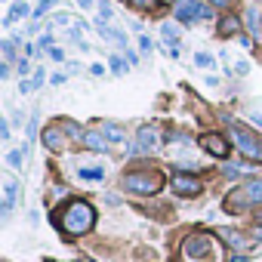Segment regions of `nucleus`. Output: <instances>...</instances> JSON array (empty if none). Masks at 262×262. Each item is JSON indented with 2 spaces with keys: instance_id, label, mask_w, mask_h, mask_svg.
Returning a JSON list of instances; mask_svg holds the SVG:
<instances>
[{
  "instance_id": "f257e3e1",
  "label": "nucleus",
  "mask_w": 262,
  "mask_h": 262,
  "mask_svg": "<svg viewBox=\"0 0 262 262\" xmlns=\"http://www.w3.org/2000/svg\"><path fill=\"white\" fill-rule=\"evenodd\" d=\"M56 222L65 234H86L96 222V210L86 201H71V204H65L62 213H56Z\"/></svg>"
},
{
  "instance_id": "f03ea898",
  "label": "nucleus",
  "mask_w": 262,
  "mask_h": 262,
  "mask_svg": "<svg viewBox=\"0 0 262 262\" xmlns=\"http://www.w3.org/2000/svg\"><path fill=\"white\" fill-rule=\"evenodd\" d=\"M182 256H185L188 262H216V259H219V244H216L213 234L198 231V234H191V237L182 244Z\"/></svg>"
},
{
  "instance_id": "7ed1b4c3",
  "label": "nucleus",
  "mask_w": 262,
  "mask_h": 262,
  "mask_svg": "<svg viewBox=\"0 0 262 262\" xmlns=\"http://www.w3.org/2000/svg\"><path fill=\"white\" fill-rule=\"evenodd\" d=\"M164 185V176L155 170H139V173H126L123 176V188L133 194H158Z\"/></svg>"
},
{
  "instance_id": "20e7f679",
  "label": "nucleus",
  "mask_w": 262,
  "mask_h": 262,
  "mask_svg": "<svg viewBox=\"0 0 262 262\" xmlns=\"http://www.w3.org/2000/svg\"><path fill=\"white\" fill-rule=\"evenodd\" d=\"M173 16L179 22H207L210 19V7H204L201 0H176Z\"/></svg>"
},
{
  "instance_id": "39448f33",
  "label": "nucleus",
  "mask_w": 262,
  "mask_h": 262,
  "mask_svg": "<svg viewBox=\"0 0 262 262\" xmlns=\"http://www.w3.org/2000/svg\"><path fill=\"white\" fill-rule=\"evenodd\" d=\"M231 139L237 142V148L247 155V158H253V161H262V142L253 136V133H247V129H231Z\"/></svg>"
},
{
  "instance_id": "423d86ee",
  "label": "nucleus",
  "mask_w": 262,
  "mask_h": 262,
  "mask_svg": "<svg viewBox=\"0 0 262 262\" xmlns=\"http://www.w3.org/2000/svg\"><path fill=\"white\" fill-rule=\"evenodd\" d=\"M173 191L176 194H182V198H191V194H198L201 191V182L194 179V176H185V173H173Z\"/></svg>"
},
{
  "instance_id": "0eeeda50",
  "label": "nucleus",
  "mask_w": 262,
  "mask_h": 262,
  "mask_svg": "<svg viewBox=\"0 0 262 262\" xmlns=\"http://www.w3.org/2000/svg\"><path fill=\"white\" fill-rule=\"evenodd\" d=\"M201 145H204L213 158H225V155H228V142H225L219 133H207V136H201Z\"/></svg>"
},
{
  "instance_id": "6e6552de",
  "label": "nucleus",
  "mask_w": 262,
  "mask_h": 262,
  "mask_svg": "<svg viewBox=\"0 0 262 262\" xmlns=\"http://www.w3.org/2000/svg\"><path fill=\"white\" fill-rule=\"evenodd\" d=\"M83 145L90 148V151H108V139H105V133H99V129H83Z\"/></svg>"
},
{
  "instance_id": "1a4fd4ad",
  "label": "nucleus",
  "mask_w": 262,
  "mask_h": 262,
  "mask_svg": "<svg viewBox=\"0 0 262 262\" xmlns=\"http://www.w3.org/2000/svg\"><path fill=\"white\" fill-rule=\"evenodd\" d=\"M155 148H158V126H142L136 151H155Z\"/></svg>"
},
{
  "instance_id": "9d476101",
  "label": "nucleus",
  "mask_w": 262,
  "mask_h": 262,
  "mask_svg": "<svg viewBox=\"0 0 262 262\" xmlns=\"http://www.w3.org/2000/svg\"><path fill=\"white\" fill-rule=\"evenodd\" d=\"M43 145H47L50 151H62V148H65V136L59 133L56 126H47V129H43Z\"/></svg>"
},
{
  "instance_id": "9b49d317",
  "label": "nucleus",
  "mask_w": 262,
  "mask_h": 262,
  "mask_svg": "<svg viewBox=\"0 0 262 262\" xmlns=\"http://www.w3.org/2000/svg\"><path fill=\"white\" fill-rule=\"evenodd\" d=\"M96 28H99V34H102L105 40H111V43H117V47H126V34H123V31L108 28V25H96Z\"/></svg>"
},
{
  "instance_id": "f8f14e48",
  "label": "nucleus",
  "mask_w": 262,
  "mask_h": 262,
  "mask_svg": "<svg viewBox=\"0 0 262 262\" xmlns=\"http://www.w3.org/2000/svg\"><path fill=\"white\" fill-rule=\"evenodd\" d=\"M247 204H262V179H253L250 185H244Z\"/></svg>"
},
{
  "instance_id": "ddd939ff",
  "label": "nucleus",
  "mask_w": 262,
  "mask_h": 262,
  "mask_svg": "<svg viewBox=\"0 0 262 262\" xmlns=\"http://www.w3.org/2000/svg\"><path fill=\"white\" fill-rule=\"evenodd\" d=\"M77 176L86 179V182H102V179H105V170H102V167H80Z\"/></svg>"
},
{
  "instance_id": "4468645a",
  "label": "nucleus",
  "mask_w": 262,
  "mask_h": 262,
  "mask_svg": "<svg viewBox=\"0 0 262 262\" xmlns=\"http://www.w3.org/2000/svg\"><path fill=\"white\" fill-rule=\"evenodd\" d=\"M22 16H28V4H25V0H19V4H13V10L7 13V25H13V22H19Z\"/></svg>"
},
{
  "instance_id": "2eb2a0df",
  "label": "nucleus",
  "mask_w": 262,
  "mask_h": 262,
  "mask_svg": "<svg viewBox=\"0 0 262 262\" xmlns=\"http://www.w3.org/2000/svg\"><path fill=\"white\" fill-rule=\"evenodd\" d=\"M219 31H222V34H234V31H241V19H237V16H222Z\"/></svg>"
},
{
  "instance_id": "dca6fc26",
  "label": "nucleus",
  "mask_w": 262,
  "mask_h": 262,
  "mask_svg": "<svg viewBox=\"0 0 262 262\" xmlns=\"http://www.w3.org/2000/svg\"><path fill=\"white\" fill-rule=\"evenodd\" d=\"M102 133H105L108 142H123V129L114 126V123H105V126H102Z\"/></svg>"
},
{
  "instance_id": "f3484780",
  "label": "nucleus",
  "mask_w": 262,
  "mask_h": 262,
  "mask_svg": "<svg viewBox=\"0 0 262 262\" xmlns=\"http://www.w3.org/2000/svg\"><path fill=\"white\" fill-rule=\"evenodd\" d=\"M222 237H225V241H231V247H237V250H241V247H247V241H244L237 231H228V228H222Z\"/></svg>"
},
{
  "instance_id": "a211bd4d",
  "label": "nucleus",
  "mask_w": 262,
  "mask_h": 262,
  "mask_svg": "<svg viewBox=\"0 0 262 262\" xmlns=\"http://www.w3.org/2000/svg\"><path fill=\"white\" fill-rule=\"evenodd\" d=\"M161 31H164V40H173V43H176V40H179V28H176V25H173V22H167V25H164V28H161Z\"/></svg>"
},
{
  "instance_id": "6ab92c4d",
  "label": "nucleus",
  "mask_w": 262,
  "mask_h": 262,
  "mask_svg": "<svg viewBox=\"0 0 262 262\" xmlns=\"http://www.w3.org/2000/svg\"><path fill=\"white\" fill-rule=\"evenodd\" d=\"M194 65H201V68H213V56H207V53H198V56H194Z\"/></svg>"
},
{
  "instance_id": "aec40b11",
  "label": "nucleus",
  "mask_w": 262,
  "mask_h": 262,
  "mask_svg": "<svg viewBox=\"0 0 262 262\" xmlns=\"http://www.w3.org/2000/svg\"><path fill=\"white\" fill-rule=\"evenodd\" d=\"M111 71H114V74H123V71H126V62H123L120 56H111Z\"/></svg>"
},
{
  "instance_id": "412c9836",
  "label": "nucleus",
  "mask_w": 262,
  "mask_h": 262,
  "mask_svg": "<svg viewBox=\"0 0 262 262\" xmlns=\"http://www.w3.org/2000/svg\"><path fill=\"white\" fill-rule=\"evenodd\" d=\"M7 161H10V167H16V170H19V167H22V151H10V155H7Z\"/></svg>"
},
{
  "instance_id": "4be33fe9",
  "label": "nucleus",
  "mask_w": 262,
  "mask_h": 262,
  "mask_svg": "<svg viewBox=\"0 0 262 262\" xmlns=\"http://www.w3.org/2000/svg\"><path fill=\"white\" fill-rule=\"evenodd\" d=\"M108 19H111V10H108L105 4H99V22H96V25H102V22H108Z\"/></svg>"
},
{
  "instance_id": "5701e85b",
  "label": "nucleus",
  "mask_w": 262,
  "mask_h": 262,
  "mask_svg": "<svg viewBox=\"0 0 262 262\" xmlns=\"http://www.w3.org/2000/svg\"><path fill=\"white\" fill-rule=\"evenodd\" d=\"M0 50H4V59H7V62H13V59H16V56H13V43H10V40H4V47H0Z\"/></svg>"
},
{
  "instance_id": "b1692460",
  "label": "nucleus",
  "mask_w": 262,
  "mask_h": 262,
  "mask_svg": "<svg viewBox=\"0 0 262 262\" xmlns=\"http://www.w3.org/2000/svg\"><path fill=\"white\" fill-rule=\"evenodd\" d=\"M151 47H155V43H151V40L142 34V37H139V50H142V53H151Z\"/></svg>"
},
{
  "instance_id": "393cba45",
  "label": "nucleus",
  "mask_w": 262,
  "mask_h": 262,
  "mask_svg": "<svg viewBox=\"0 0 262 262\" xmlns=\"http://www.w3.org/2000/svg\"><path fill=\"white\" fill-rule=\"evenodd\" d=\"M53 4H56V0H40V7H37L34 13H37V16H43V13H47V10H50Z\"/></svg>"
},
{
  "instance_id": "a878e982",
  "label": "nucleus",
  "mask_w": 262,
  "mask_h": 262,
  "mask_svg": "<svg viewBox=\"0 0 262 262\" xmlns=\"http://www.w3.org/2000/svg\"><path fill=\"white\" fill-rule=\"evenodd\" d=\"M0 139H10V126H7V120H0Z\"/></svg>"
},
{
  "instance_id": "bb28decb",
  "label": "nucleus",
  "mask_w": 262,
  "mask_h": 262,
  "mask_svg": "<svg viewBox=\"0 0 262 262\" xmlns=\"http://www.w3.org/2000/svg\"><path fill=\"white\" fill-rule=\"evenodd\" d=\"M129 4L139 7V10H145V7H151V4H155V0H129Z\"/></svg>"
},
{
  "instance_id": "cd10ccee",
  "label": "nucleus",
  "mask_w": 262,
  "mask_h": 262,
  "mask_svg": "<svg viewBox=\"0 0 262 262\" xmlns=\"http://www.w3.org/2000/svg\"><path fill=\"white\" fill-rule=\"evenodd\" d=\"M50 59H56V62H62V59H65V53H62V50H56V47H53V50H50Z\"/></svg>"
},
{
  "instance_id": "c85d7f7f",
  "label": "nucleus",
  "mask_w": 262,
  "mask_h": 262,
  "mask_svg": "<svg viewBox=\"0 0 262 262\" xmlns=\"http://www.w3.org/2000/svg\"><path fill=\"white\" fill-rule=\"evenodd\" d=\"M50 83H53V86H59V83H65V74H56V77H50Z\"/></svg>"
},
{
  "instance_id": "c756f323",
  "label": "nucleus",
  "mask_w": 262,
  "mask_h": 262,
  "mask_svg": "<svg viewBox=\"0 0 262 262\" xmlns=\"http://www.w3.org/2000/svg\"><path fill=\"white\" fill-rule=\"evenodd\" d=\"M250 120H253V123H259V126H262V114H259V111H250Z\"/></svg>"
},
{
  "instance_id": "7c9ffc66",
  "label": "nucleus",
  "mask_w": 262,
  "mask_h": 262,
  "mask_svg": "<svg viewBox=\"0 0 262 262\" xmlns=\"http://www.w3.org/2000/svg\"><path fill=\"white\" fill-rule=\"evenodd\" d=\"M213 7H231V0H210Z\"/></svg>"
},
{
  "instance_id": "2f4dec72",
  "label": "nucleus",
  "mask_w": 262,
  "mask_h": 262,
  "mask_svg": "<svg viewBox=\"0 0 262 262\" xmlns=\"http://www.w3.org/2000/svg\"><path fill=\"white\" fill-rule=\"evenodd\" d=\"M77 4H80L83 10H90V7H93V0H77Z\"/></svg>"
},
{
  "instance_id": "473e14b6",
  "label": "nucleus",
  "mask_w": 262,
  "mask_h": 262,
  "mask_svg": "<svg viewBox=\"0 0 262 262\" xmlns=\"http://www.w3.org/2000/svg\"><path fill=\"white\" fill-rule=\"evenodd\" d=\"M77 262H93V259H77Z\"/></svg>"
},
{
  "instance_id": "72a5a7b5",
  "label": "nucleus",
  "mask_w": 262,
  "mask_h": 262,
  "mask_svg": "<svg viewBox=\"0 0 262 262\" xmlns=\"http://www.w3.org/2000/svg\"><path fill=\"white\" fill-rule=\"evenodd\" d=\"M256 234H259V237H262V228H259V231H256Z\"/></svg>"
}]
</instances>
